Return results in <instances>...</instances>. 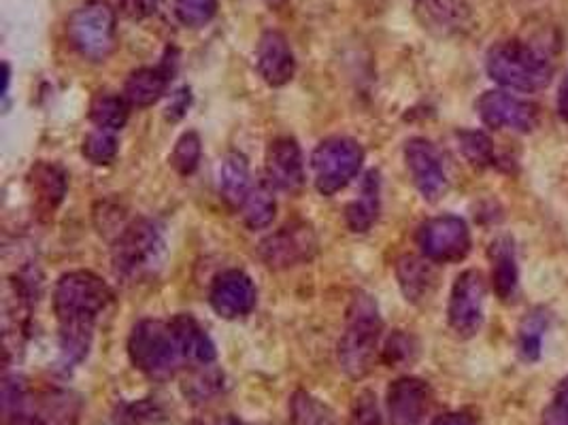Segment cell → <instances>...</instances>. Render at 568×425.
<instances>
[{"label":"cell","instance_id":"obj_17","mask_svg":"<svg viewBox=\"0 0 568 425\" xmlns=\"http://www.w3.org/2000/svg\"><path fill=\"white\" fill-rule=\"evenodd\" d=\"M414 13L421 28L434 37H454L471 17L464 0H414Z\"/></svg>","mask_w":568,"mask_h":425},{"label":"cell","instance_id":"obj_40","mask_svg":"<svg viewBox=\"0 0 568 425\" xmlns=\"http://www.w3.org/2000/svg\"><path fill=\"white\" fill-rule=\"evenodd\" d=\"M189 103H192V92H189V87H179V90L173 94V98H171V103H169V107H166V119L179 121L182 117L186 116V111L189 109Z\"/></svg>","mask_w":568,"mask_h":425},{"label":"cell","instance_id":"obj_8","mask_svg":"<svg viewBox=\"0 0 568 425\" xmlns=\"http://www.w3.org/2000/svg\"><path fill=\"white\" fill-rule=\"evenodd\" d=\"M320 247L317 234L306 222H292L277 233L268 234L256 247L260 262L270 271H288L315 258Z\"/></svg>","mask_w":568,"mask_h":425},{"label":"cell","instance_id":"obj_46","mask_svg":"<svg viewBox=\"0 0 568 425\" xmlns=\"http://www.w3.org/2000/svg\"><path fill=\"white\" fill-rule=\"evenodd\" d=\"M224 425H241V422H239V420H228Z\"/></svg>","mask_w":568,"mask_h":425},{"label":"cell","instance_id":"obj_15","mask_svg":"<svg viewBox=\"0 0 568 425\" xmlns=\"http://www.w3.org/2000/svg\"><path fill=\"white\" fill-rule=\"evenodd\" d=\"M254 281L243 271L222 272L209 292V303L213 310L224 319L247 317L256 307Z\"/></svg>","mask_w":568,"mask_h":425},{"label":"cell","instance_id":"obj_33","mask_svg":"<svg viewBox=\"0 0 568 425\" xmlns=\"http://www.w3.org/2000/svg\"><path fill=\"white\" fill-rule=\"evenodd\" d=\"M213 364H207L202 366V370L194 373L189 379H186L184 383V393L192 398L194 402H202L211 396H216L222 386H224V377L220 370L211 368Z\"/></svg>","mask_w":568,"mask_h":425},{"label":"cell","instance_id":"obj_24","mask_svg":"<svg viewBox=\"0 0 568 425\" xmlns=\"http://www.w3.org/2000/svg\"><path fill=\"white\" fill-rule=\"evenodd\" d=\"M252 177L247 157L228 154L220 166V196L230 209H241L252 193Z\"/></svg>","mask_w":568,"mask_h":425},{"label":"cell","instance_id":"obj_9","mask_svg":"<svg viewBox=\"0 0 568 425\" xmlns=\"http://www.w3.org/2000/svg\"><path fill=\"white\" fill-rule=\"evenodd\" d=\"M417 245L434 264H454L471 251V231L462 217L441 215L424 222L417 231Z\"/></svg>","mask_w":568,"mask_h":425},{"label":"cell","instance_id":"obj_43","mask_svg":"<svg viewBox=\"0 0 568 425\" xmlns=\"http://www.w3.org/2000/svg\"><path fill=\"white\" fill-rule=\"evenodd\" d=\"M558 111L565 121H568V78L565 79L563 87H560V96H558Z\"/></svg>","mask_w":568,"mask_h":425},{"label":"cell","instance_id":"obj_4","mask_svg":"<svg viewBox=\"0 0 568 425\" xmlns=\"http://www.w3.org/2000/svg\"><path fill=\"white\" fill-rule=\"evenodd\" d=\"M486 71L498 85L518 92L545 90L554 78L552 62L522 40L496 43L488 51Z\"/></svg>","mask_w":568,"mask_h":425},{"label":"cell","instance_id":"obj_6","mask_svg":"<svg viewBox=\"0 0 568 425\" xmlns=\"http://www.w3.org/2000/svg\"><path fill=\"white\" fill-rule=\"evenodd\" d=\"M67 37L81 58L90 62H105L117 45L114 9L98 0L77 7L67 22Z\"/></svg>","mask_w":568,"mask_h":425},{"label":"cell","instance_id":"obj_37","mask_svg":"<svg viewBox=\"0 0 568 425\" xmlns=\"http://www.w3.org/2000/svg\"><path fill=\"white\" fill-rule=\"evenodd\" d=\"M543 425H568V377L556 389L554 400L543 415Z\"/></svg>","mask_w":568,"mask_h":425},{"label":"cell","instance_id":"obj_44","mask_svg":"<svg viewBox=\"0 0 568 425\" xmlns=\"http://www.w3.org/2000/svg\"><path fill=\"white\" fill-rule=\"evenodd\" d=\"M9 81H11V69H9V64L4 62V64H2V96H7V92H9Z\"/></svg>","mask_w":568,"mask_h":425},{"label":"cell","instance_id":"obj_29","mask_svg":"<svg viewBox=\"0 0 568 425\" xmlns=\"http://www.w3.org/2000/svg\"><path fill=\"white\" fill-rule=\"evenodd\" d=\"M460 154L464 155L473 166L486 168L494 162L492 139L482 130H460L455 132Z\"/></svg>","mask_w":568,"mask_h":425},{"label":"cell","instance_id":"obj_16","mask_svg":"<svg viewBox=\"0 0 568 425\" xmlns=\"http://www.w3.org/2000/svg\"><path fill=\"white\" fill-rule=\"evenodd\" d=\"M256 69L270 87L290 83L297 73V58L288 37L279 31H266L258 40Z\"/></svg>","mask_w":568,"mask_h":425},{"label":"cell","instance_id":"obj_31","mask_svg":"<svg viewBox=\"0 0 568 425\" xmlns=\"http://www.w3.org/2000/svg\"><path fill=\"white\" fill-rule=\"evenodd\" d=\"M200 155H202V143H200V137L189 130L184 132L175 147H173V154H171V166L182 175V177H188L196 168H198V162H200Z\"/></svg>","mask_w":568,"mask_h":425},{"label":"cell","instance_id":"obj_22","mask_svg":"<svg viewBox=\"0 0 568 425\" xmlns=\"http://www.w3.org/2000/svg\"><path fill=\"white\" fill-rule=\"evenodd\" d=\"M381 179H379L378 170L367 173L360 196L356 200H351L345 209V222L349 226V231L356 234L369 233L373 228V224L378 222L379 206H381Z\"/></svg>","mask_w":568,"mask_h":425},{"label":"cell","instance_id":"obj_3","mask_svg":"<svg viewBox=\"0 0 568 425\" xmlns=\"http://www.w3.org/2000/svg\"><path fill=\"white\" fill-rule=\"evenodd\" d=\"M166 258V238L158 222L150 217L132 220L114 240L112 262L117 279L141 283L162 269Z\"/></svg>","mask_w":568,"mask_h":425},{"label":"cell","instance_id":"obj_23","mask_svg":"<svg viewBox=\"0 0 568 425\" xmlns=\"http://www.w3.org/2000/svg\"><path fill=\"white\" fill-rule=\"evenodd\" d=\"M490 258H492L494 292L500 300L509 303L518 292V279H520L513 240L509 236L496 238L490 249Z\"/></svg>","mask_w":568,"mask_h":425},{"label":"cell","instance_id":"obj_32","mask_svg":"<svg viewBox=\"0 0 568 425\" xmlns=\"http://www.w3.org/2000/svg\"><path fill=\"white\" fill-rule=\"evenodd\" d=\"M218 13V0H175V17L186 28H202Z\"/></svg>","mask_w":568,"mask_h":425},{"label":"cell","instance_id":"obj_7","mask_svg":"<svg viewBox=\"0 0 568 425\" xmlns=\"http://www.w3.org/2000/svg\"><path fill=\"white\" fill-rule=\"evenodd\" d=\"M364 162V152L353 139L335 137L322 141L311 155V170L317 192L324 196L341 192L351 179L358 177Z\"/></svg>","mask_w":568,"mask_h":425},{"label":"cell","instance_id":"obj_26","mask_svg":"<svg viewBox=\"0 0 568 425\" xmlns=\"http://www.w3.org/2000/svg\"><path fill=\"white\" fill-rule=\"evenodd\" d=\"M130 116V105L124 96L115 94H96L90 103V119L96 128L103 130H121Z\"/></svg>","mask_w":568,"mask_h":425},{"label":"cell","instance_id":"obj_5","mask_svg":"<svg viewBox=\"0 0 568 425\" xmlns=\"http://www.w3.org/2000/svg\"><path fill=\"white\" fill-rule=\"evenodd\" d=\"M128 355L139 373L160 383L173 379L184 359L171 326L158 319H141L132 328Z\"/></svg>","mask_w":568,"mask_h":425},{"label":"cell","instance_id":"obj_36","mask_svg":"<svg viewBox=\"0 0 568 425\" xmlns=\"http://www.w3.org/2000/svg\"><path fill=\"white\" fill-rule=\"evenodd\" d=\"M349 425H381L378 398L373 391H362L360 396H356Z\"/></svg>","mask_w":568,"mask_h":425},{"label":"cell","instance_id":"obj_42","mask_svg":"<svg viewBox=\"0 0 568 425\" xmlns=\"http://www.w3.org/2000/svg\"><path fill=\"white\" fill-rule=\"evenodd\" d=\"M7 425H47L40 417L37 415H31V413H26L24 409H20V411H13V413H9L7 415Z\"/></svg>","mask_w":568,"mask_h":425},{"label":"cell","instance_id":"obj_35","mask_svg":"<svg viewBox=\"0 0 568 425\" xmlns=\"http://www.w3.org/2000/svg\"><path fill=\"white\" fill-rule=\"evenodd\" d=\"M160 422H164V411L152 398L124 406L117 417V425H158Z\"/></svg>","mask_w":568,"mask_h":425},{"label":"cell","instance_id":"obj_13","mask_svg":"<svg viewBox=\"0 0 568 425\" xmlns=\"http://www.w3.org/2000/svg\"><path fill=\"white\" fill-rule=\"evenodd\" d=\"M430 387L417 377H401L392 381L385 393L390 425H419L430 409Z\"/></svg>","mask_w":568,"mask_h":425},{"label":"cell","instance_id":"obj_20","mask_svg":"<svg viewBox=\"0 0 568 425\" xmlns=\"http://www.w3.org/2000/svg\"><path fill=\"white\" fill-rule=\"evenodd\" d=\"M28 184L35 196L38 211L54 213L69 190V175L67 170L56 162H37L31 168Z\"/></svg>","mask_w":568,"mask_h":425},{"label":"cell","instance_id":"obj_27","mask_svg":"<svg viewBox=\"0 0 568 425\" xmlns=\"http://www.w3.org/2000/svg\"><path fill=\"white\" fill-rule=\"evenodd\" d=\"M547 310L534 309L524 317L520 332H518V351L524 362H536L541 357L543 349V337L547 332Z\"/></svg>","mask_w":568,"mask_h":425},{"label":"cell","instance_id":"obj_14","mask_svg":"<svg viewBox=\"0 0 568 425\" xmlns=\"http://www.w3.org/2000/svg\"><path fill=\"white\" fill-rule=\"evenodd\" d=\"M266 177H268V184L281 192L299 193L303 190V152L294 139L281 137L268 145Z\"/></svg>","mask_w":568,"mask_h":425},{"label":"cell","instance_id":"obj_12","mask_svg":"<svg viewBox=\"0 0 568 425\" xmlns=\"http://www.w3.org/2000/svg\"><path fill=\"white\" fill-rule=\"evenodd\" d=\"M405 162L417 192L428 202H437L448 192V175L437 147L426 139H411L405 145Z\"/></svg>","mask_w":568,"mask_h":425},{"label":"cell","instance_id":"obj_25","mask_svg":"<svg viewBox=\"0 0 568 425\" xmlns=\"http://www.w3.org/2000/svg\"><path fill=\"white\" fill-rule=\"evenodd\" d=\"M290 424L292 425H339L335 411L320 398L304 389H297L290 398Z\"/></svg>","mask_w":568,"mask_h":425},{"label":"cell","instance_id":"obj_21","mask_svg":"<svg viewBox=\"0 0 568 425\" xmlns=\"http://www.w3.org/2000/svg\"><path fill=\"white\" fill-rule=\"evenodd\" d=\"M432 264L434 262H430L428 258H417V256H403L396 262L398 285H401L407 303L421 305L437 290L439 274H437Z\"/></svg>","mask_w":568,"mask_h":425},{"label":"cell","instance_id":"obj_1","mask_svg":"<svg viewBox=\"0 0 568 425\" xmlns=\"http://www.w3.org/2000/svg\"><path fill=\"white\" fill-rule=\"evenodd\" d=\"M112 298V287L94 272H67L58 279L54 312L60 326V359L65 368H73L88 357L94 326Z\"/></svg>","mask_w":568,"mask_h":425},{"label":"cell","instance_id":"obj_39","mask_svg":"<svg viewBox=\"0 0 568 425\" xmlns=\"http://www.w3.org/2000/svg\"><path fill=\"white\" fill-rule=\"evenodd\" d=\"M117 2H119V9H121L126 15L135 17V20L150 17V15H153V13L160 9V4H162V0H117Z\"/></svg>","mask_w":568,"mask_h":425},{"label":"cell","instance_id":"obj_30","mask_svg":"<svg viewBox=\"0 0 568 425\" xmlns=\"http://www.w3.org/2000/svg\"><path fill=\"white\" fill-rule=\"evenodd\" d=\"M83 157L94 166H109L117 155V139L114 130L96 128L83 139L81 145Z\"/></svg>","mask_w":568,"mask_h":425},{"label":"cell","instance_id":"obj_18","mask_svg":"<svg viewBox=\"0 0 568 425\" xmlns=\"http://www.w3.org/2000/svg\"><path fill=\"white\" fill-rule=\"evenodd\" d=\"M173 73L175 67H171L169 51H166V56L155 69H139L130 73V78L126 79L124 85V98L128 101L130 107H139V109L152 107L153 103H158L164 96Z\"/></svg>","mask_w":568,"mask_h":425},{"label":"cell","instance_id":"obj_10","mask_svg":"<svg viewBox=\"0 0 568 425\" xmlns=\"http://www.w3.org/2000/svg\"><path fill=\"white\" fill-rule=\"evenodd\" d=\"M486 292L488 287L482 272L471 269L457 274L450 296L448 319L460 339H473L482 330Z\"/></svg>","mask_w":568,"mask_h":425},{"label":"cell","instance_id":"obj_45","mask_svg":"<svg viewBox=\"0 0 568 425\" xmlns=\"http://www.w3.org/2000/svg\"><path fill=\"white\" fill-rule=\"evenodd\" d=\"M266 4L270 7V9H275V11H279V9H283L286 7V2L288 0H265Z\"/></svg>","mask_w":568,"mask_h":425},{"label":"cell","instance_id":"obj_34","mask_svg":"<svg viewBox=\"0 0 568 425\" xmlns=\"http://www.w3.org/2000/svg\"><path fill=\"white\" fill-rule=\"evenodd\" d=\"M417 355V343L414 337L405 334V332H394L385 347L381 351V359L387 364V366H405V364H411L416 359Z\"/></svg>","mask_w":568,"mask_h":425},{"label":"cell","instance_id":"obj_41","mask_svg":"<svg viewBox=\"0 0 568 425\" xmlns=\"http://www.w3.org/2000/svg\"><path fill=\"white\" fill-rule=\"evenodd\" d=\"M430 425H479L477 424V420L473 417V415H468V413H462V411H457V413H445V415H441V417H437L434 422Z\"/></svg>","mask_w":568,"mask_h":425},{"label":"cell","instance_id":"obj_38","mask_svg":"<svg viewBox=\"0 0 568 425\" xmlns=\"http://www.w3.org/2000/svg\"><path fill=\"white\" fill-rule=\"evenodd\" d=\"M24 398H26V383L22 377H4L2 381V409L4 415L20 411L24 406Z\"/></svg>","mask_w":568,"mask_h":425},{"label":"cell","instance_id":"obj_19","mask_svg":"<svg viewBox=\"0 0 568 425\" xmlns=\"http://www.w3.org/2000/svg\"><path fill=\"white\" fill-rule=\"evenodd\" d=\"M169 326L173 330V337L179 345L184 359L194 362L198 366H207V364L216 362V357H218L216 343L211 341L207 330L189 312L175 315Z\"/></svg>","mask_w":568,"mask_h":425},{"label":"cell","instance_id":"obj_2","mask_svg":"<svg viewBox=\"0 0 568 425\" xmlns=\"http://www.w3.org/2000/svg\"><path fill=\"white\" fill-rule=\"evenodd\" d=\"M381 332L383 321L378 303L373 300V296L358 292L347 309L345 330L337 349L339 366L349 379L360 381L373 370L378 362Z\"/></svg>","mask_w":568,"mask_h":425},{"label":"cell","instance_id":"obj_28","mask_svg":"<svg viewBox=\"0 0 568 425\" xmlns=\"http://www.w3.org/2000/svg\"><path fill=\"white\" fill-rule=\"evenodd\" d=\"M243 222L250 231H265L277 213V202L266 186H256L241 206Z\"/></svg>","mask_w":568,"mask_h":425},{"label":"cell","instance_id":"obj_11","mask_svg":"<svg viewBox=\"0 0 568 425\" xmlns=\"http://www.w3.org/2000/svg\"><path fill=\"white\" fill-rule=\"evenodd\" d=\"M477 116L494 130L509 128L515 132H532L538 126V107L529 101L515 98L507 92H486L477 101Z\"/></svg>","mask_w":568,"mask_h":425}]
</instances>
